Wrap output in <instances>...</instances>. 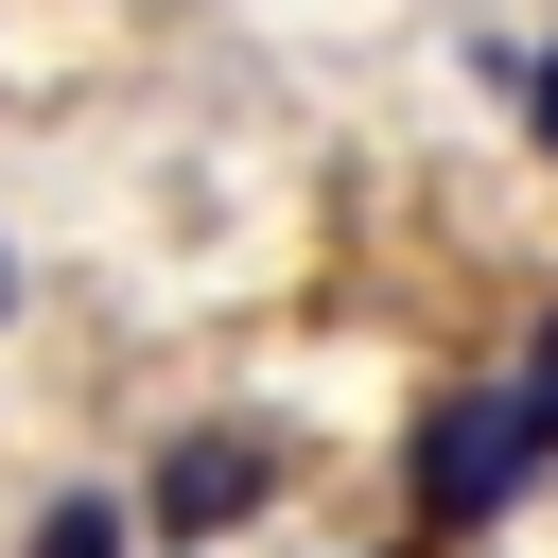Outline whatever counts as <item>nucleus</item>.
I'll return each instance as SVG.
<instances>
[{"label": "nucleus", "mask_w": 558, "mask_h": 558, "mask_svg": "<svg viewBox=\"0 0 558 558\" xmlns=\"http://www.w3.org/2000/svg\"><path fill=\"white\" fill-rule=\"evenodd\" d=\"M35 558H122V506H105V488H70V506L35 523Z\"/></svg>", "instance_id": "3"}, {"label": "nucleus", "mask_w": 558, "mask_h": 558, "mask_svg": "<svg viewBox=\"0 0 558 558\" xmlns=\"http://www.w3.org/2000/svg\"><path fill=\"white\" fill-rule=\"evenodd\" d=\"M523 401H541V418H558V314H541V349H523Z\"/></svg>", "instance_id": "4"}, {"label": "nucleus", "mask_w": 558, "mask_h": 558, "mask_svg": "<svg viewBox=\"0 0 558 558\" xmlns=\"http://www.w3.org/2000/svg\"><path fill=\"white\" fill-rule=\"evenodd\" d=\"M541 453H558V418H541L523 384H436V401H418V436H401V506H418V541L506 523Z\"/></svg>", "instance_id": "1"}, {"label": "nucleus", "mask_w": 558, "mask_h": 558, "mask_svg": "<svg viewBox=\"0 0 558 558\" xmlns=\"http://www.w3.org/2000/svg\"><path fill=\"white\" fill-rule=\"evenodd\" d=\"M0 314H17V244H0Z\"/></svg>", "instance_id": "6"}, {"label": "nucleus", "mask_w": 558, "mask_h": 558, "mask_svg": "<svg viewBox=\"0 0 558 558\" xmlns=\"http://www.w3.org/2000/svg\"><path fill=\"white\" fill-rule=\"evenodd\" d=\"M244 506H279V436L209 418V436H174V453H157V541H227Z\"/></svg>", "instance_id": "2"}, {"label": "nucleus", "mask_w": 558, "mask_h": 558, "mask_svg": "<svg viewBox=\"0 0 558 558\" xmlns=\"http://www.w3.org/2000/svg\"><path fill=\"white\" fill-rule=\"evenodd\" d=\"M541 157H558V52H541Z\"/></svg>", "instance_id": "5"}]
</instances>
